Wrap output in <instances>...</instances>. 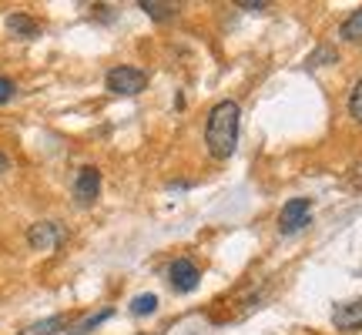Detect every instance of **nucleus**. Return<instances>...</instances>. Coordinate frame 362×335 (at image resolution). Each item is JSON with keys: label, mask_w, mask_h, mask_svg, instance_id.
<instances>
[{"label": "nucleus", "mask_w": 362, "mask_h": 335, "mask_svg": "<svg viewBox=\"0 0 362 335\" xmlns=\"http://www.w3.org/2000/svg\"><path fill=\"white\" fill-rule=\"evenodd\" d=\"M349 114L362 124V78L356 81V88H352V94H349Z\"/></svg>", "instance_id": "nucleus-14"}, {"label": "nucleus", "mask_w": 362, "mask_h": 335, "mask_svg": "<svg viewBox=\"0 0 362 335\" xmlns=\"http://www.w3.org/2000/svg\"><path fill=\"white\" fill-rule=\"evenodd\" d=\"M238 7H242V11H248V13H262V11H269V4H265V0H259V4H252V0H242Z\"/></svg>", "instance_id": "nucleus-17"}, {"label": "nucleus", "mask_w": 362, "mask_h": 335, "mask_svg": "<svg viewBox=\"0 0 362 335\" xmlns=\"http://www.w3.org/2000/svg\"><path fill=\"white\" fill-rule=\"evenodd\" d=\"M339 37L352 40V44H356V40H362V7H356V11L342 20V27H339Z\"/></svg>", "instance_id": "nucleus-10"}, {"label": "nucleus", "mask_w": 362, "mask_h": 335, "mask_svg": "<svg viewBox=\"0 0 362 335\" xmlns=\"http://www.w3.org/2000/svg\"><path fill=\"white\" fill-rule=\"evenodd\" d=\"M111 315H115V312H111V309H104V312H98V315H90L88 322H81L78 329H74V335H88L90 329H98V325H101L104 319H111Z\"/></svg>", "instance_id": "nucleus-15"}, {"label": "nucleus", "mask_w": 362, "mask_h": 335, "mask_svg": "<svg viewBox=\"0 0 362 335\" xmlns=\"http://www.w3.org/2000/svg\"><path fill=\"white\" fill-rule=\"evenodd\" d=\"M155 309H158V295H151V292H148V295H138L131 302V312H134V315H151Z\"/></svg>", "instance_id": "nucleus-12"}, {"label": "nucleus", "mask_w": 362, "mask_h": 335, "mask_svg": "<svg viewBox=\"0 0 362 335\" xmlns=\"http://www.w3.org/2000/svg\"><path fill=\"white\" fill-rule=\"evenodd\" d=\"M98 194H101V171L94 165H84L78 171V178H74V201L78 205H94Z\"/></svg>", "instance_id": "nucleus-5"}, {"label": "nucleus", "mask_w": 362, "mask_h": 335, "mask_svg": "<svg viewBox=\"0 0 362 335\" xmlns=\"http://www.w3.org/2000/svg\"><path fill=\"white\" fill-rule=\"evenodd\" d=\"M339 54L332 51V47H319V51L309 57V67H322V64H336Z\"/></svg>", "instance_id": "nucleus-13"}, {"label": "nucleus", "mask_w": 362, "mask_h": 335, "mask_svg": "<svg viewBox=\"0 0 362 335\" xmlns=\"http://www.w3.org/2000/svg\"><path fill=\"white\" fill-rule=\"evenodd\" d=\"M309 218H312V198H288L282 205V215H279V232L296 235L309 225Z\"/></svg>", "instance_id": "nucleus-3"}, {"label": "nucleus", "mask_w": 362, "mask_h": 335, "mask_svg": "<svg viewBox=\"0 0 362 335\" xmlns=\"http://www.w3.org/2000/svg\"><path fill=\"white\" fill-rule=\"evenodd\" d=\"M61 329H64V315H51V319H44V322L27 325L21 335H54V332H61Z\"/></svg>", "instance_id": "nucleus-11"}, {"label": "nucleus", "mask_w": 362, "mask_h": 335, "mask_svg": "<svg viewBox=\"0 0 362 335\" xmlns=\"http://www.w3.org/2000/svg\"><path fill=\"white\" fill-rule=\"evenodd\" d=\"M138 7H141L151 20H171V17L178 13V4H161V0H141Z\"/></svg>", "instance_id": "nucleus-9"}, {"label": "nucleus", "mask_w": 362, "mask_h": 335, "mask_svg": "<svg viewBox=\"0 0 362 335\" xmlns=\"http://www.w3.org/2000/svg\"><path fill=\"white\" fill-rule=\"evenodd\" d=\"M7 168H11V161H7V155H0V175H4Z\"/></svg>", "instance_id": "nucleus-19"}, {"label": "nucleus", "mask_w": 362, "mask_h": 335, "mask_svg": "<svg viewBox=\"0 0 362 335\" xmlns=\"http://www.w3.org/2000/svg\"><path fill=\"white\" fill-rule=\"evenodd\" d=\"M238 128H242V107L235 101H218L208 111L205 144L215 161H228L238 148Z\"/></svg>", "instance_id": "nucleus-1"}, {"label": "nucleus", "mask_w": 362, "mask_h": 335, "mask_svg": "<svg viewBox=\"0 0 362 335\" xmlns=\"http://www.w3.org/2000/svg\"><path fill=\"white\" fill-rule=\"evenodd\" d=\"M352 181H356V184H359V188H362V165H356V168H352Z\"/></svg>", "instance_id": "nucleus-18"}, {"label": "nucleus", "mask_w": 362, "mask_h": 335, "mask_svg": "<svg viewBox=\"0 0 362 335\" xmlns=\"http://www.w3.org/2000/svg\"><path fill=\"white\" fill-rule=\"evenodd\" d=\"M13 90H17V84H13L11 78H4V74H0V104H7L13 98Z\"/></svg>", "instance_id": "nucleus-16"}, {"label": "nucleus", "mask_w": 362, "mask_h": 335, "mask_svg": "<svg viewBox=\"0 0 362 335\" xmlns=\"http://www.w3.org/2000/svg\"><path fill=\"white\" fill-rule=\"evenodd\" d=\"M107 90L111 94H121V98H134V94H141L148 88V74L138 71V67H128V64H117L107 71V78H104Z\"/></svg>", "instance_id": "nucleus-2"}, {"label": "nucleus", "mask_w": 362, "mask_h": 335, "mask_svg": "<svg viewBox=\"0 0 362 335\" xmlns=\"http://www.w3.org/2000/svg\"><path fill=\"white\" fill-rule=\"evenodd\" d=\"M7 27H11L13 37H24V40H34L40 34V24L34 17H27V13H11V17H7Z\"/></svg>", "instance_id": "nucleus-8"}, {"label": "nucleus", "mask_w": 362, "mask_h": 335, "mask_svg": "<svg viewBox=\"0 0 362 335\" xmlns=\"http://www.w3.org/2000/svg\"><path fill=\"white\" fill-rule=\"evenodd\" d=\"M168 282L175 292H194L198 282H202V271H198L192 258H175L168 265Z\"/></svg>", "instance_id": "nucleus-4"}, {"label": "nucleus", "mask_w": 362, "mask_h": 335, "mask_svg": "<svg viewBox=\"0 0 362 335\" xmlns=\"http://www.w3.org/2000/svg\"><path fill=\"white\" fill-rule=\"evenodd\" d=\"M27 242H30V248H37V252L57 248L64 242V228H61L57 221H37V225L27 232Z\"/></svg>", "instance_id": "nucleus-7"}, {"label": "nucleus", "mask_w": 362, "mask_h": 335, "mask_svg": "<svg viewBox=\"0 0 362 335\" xmlns=\"http://www.w3.org/2000/svg\"><path fill=\"white\" fill-rule=\"evenodd\" d=\"M332 325L339 332H359L362 329V298H349L332 305Z\"/></svg>", "instance_id": "nucleus-6"}]
</instances>
